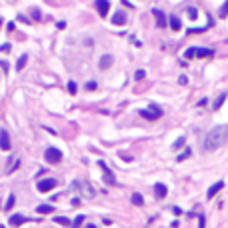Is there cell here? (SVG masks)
Instances as JSON below:
<instances>
[{
    "label": "cell",
    "mask_w": 228,
    "mask_h": 228,
    "mask_svg": "<svg viewBox=\"0 0 228 228\" xmlns=\"http://www.w3.org/2000/svg\"><path fill=\"white\" fill-rule=\"evenodd\" d=\"M168 24H170V28H172V30H180V20H178V16H170Z\"/></svg>",
    "instance_id": "obj_16"
},
{
    "label": "cell",
    "mask_w": 228,
    "mask_h": 228,
    "mask_svg": "<svg viewBox=\"0 0 228 228\" xmlns=\"http://www.w3.org/2000/svg\"><path fill=\"white\" fill-rule=\"evenodd\" d=\"M110 64H112V56H110V54H104V56L100 58V68H102V70H106Z\"/></svg>",
    "instance_id": "obj_14"
},
{
    "label": "cell",
    "mask_w": 228,
    "mask_h": 228,
    "mask_svg": "<svg viewBox=\"0 0 228 228\" xmlns=\"http://www.w3.org/2000/svg\"><path fill=\"white\" fill-rule=\"evenodd\" d=\"M188 156H190V150H184V152H182V154H180V156L176 158V160H178V162H182V160H186V158H188Z\"/></svg>",
    "instance_id": "obj_25"
},
{
    "label": "cell",
    "mask_w": 228,
    "mask_h": 228,
    "mask_svg": "<svg viewBox=\"0 0 228 228\" xmlns=\"http://www.w3.org/2000/svg\"><path fill=\"white\" fill-rule=\"evenodd\" d=\"M86 90H96V82H88V84H86Z\"/></svg>",
    "instance_id": "obj_31"
},
{
    "label": "cell",
    "mask_w": 228,
    "mask_h": 228,
    "mask_svg": "<svg viewBox=\"0 0 228 228\" xmlns=\"http://www.w3.org/2000/svg\"><path fill=\"white\" fill-rule=\"evenodd\" d=\"M222 188H224V182H222V180H218L216 184H212V186L208 188V192H206V198H208V200H212V198H214L216 194H218V192H220Z\"/></svg>",
    "instance_id": "obj_6"
},
{
    "label": "cell",
    "mask_w": 228,
    "mask_h": 228,
    "mask_svg": "<svg viewBox=\"0 0 228 228\" xmlns=\"http://www.w3.org/2000/svg\"><path fill=\"white\" fill-rule=\"evenodd\" d=\"M186 12H188V18H192V20L198 18V10H196V8H188Z\"/></svg>",
    "instance_id": "obj_23"
},
{
    "label": "cell",
    "mask_w": 228,
    "mask_h": 228,
    "mask_svg": "<svg viewBox=\"0 0 228 228\" xmlns=\"http://www.w3.org/2000/svg\"><path fill=\"white\" fill-rule=\"evenodd\" d=\"M10 226H20V224H24L26 222V218H24L22 214H14V216H10Z\"/></svg>",
    "instance_id": "obj_12"
},
{
    "label": "cell",
    "mask_w": 228,
    "mask_h": 228,
    "mask_svg": "<svg viewBox=\"0 0 228 228\" xmlns=\"http://www.w3.org/2000/svg\"><path fill=\"white\" fill-rule=\"evenodd\" d=\"M134 76H136V80H142L144 76H146V72H144V70H136V74H134Z\"/></svg>",
    "instance_id": "obj_28"
},
{
    "label": "cell",
    "mask_w": 228,
    "mask_h": 228,
    "mask_svg": "<svg viewBox=\"0 0 228 228\" xmlns=\"http://www.w3.org/2000/svg\"><path fill=\"white\" fill-rule=\"evenodd\" d=\"M184 142H186V140H184V136H180V138H178V140L174 142V148H180V146H184Z\"/></svg>",
    "instance_id": "obj_26"
},
{
    "label": "cell",
    "mask_w": 228,
    "mask_h": 228,
    "mask_svg": "<svg viewBox=\"0 0 228 228\" xmlns=\"http://www.w3.org/2000/svg\"><path fill=\"white\" fill-rule=\"evenodd\" d=\"M44 158H46V162H50V164H58V162L62 160V152L58 150V148H46V152H44Z\"/></svg>",
    "instance_id": "obj_3"
},
{
    "label": "cell",
    "mask_w": 228,
    "mask_h": 228,
    "mask_svg": "<svg viewBox=\"0 0 228 228\" xmlns=\"http://www.w3.org/2000/svg\"><path fill=\"white\" fill-rule=\"evenodd\" d=\"M154 194H156V198H164V196L168 194V188H166V184H162V182H158V184L154 186Z\"/></svg>",
    "instance_id": "obj_9"
},
{
    "label": "cell",
    "mask_w": 228,
    "mask_h": 228,
    "mask_svg": "<svg viewBox=\"0 0 228 228\" xmlns=\"http://www.w3.org/2000/svg\"><path fill=\"white\" fill-rule=\"evenodd\" d=\"M218 16H220V18H226V16H228V0L224 2L222 6H220V10H218Z\"/></svg>",
    "instance_id": "obj_19"
},
{
    "label": "cell",
    "mask_w": 228,
    "mask_h": 228,
    "mask_svg": "<svg viewBox=\"0 0 228 228\" xmlns=\"http://www.w3.org/2000/svg\"><path fill=\"white\" fill-rule=\"evenodd\" d=\"M0 148H2V150H10V136L4 128L0 130Z\"/></svg>",
    "instance_id": "obj_7"
},
{
    "label": "cell",
    "mask_w": 228,
    "mask_h": 228,
    "mask_svg": "<svg viewBox=\"0 0 228 228\" xmlns=\"http://www.w3.org/2000/svg\"><path fill=\"white\" fill-rule=\"evenodd\" d=\"M140 116L146 118V120H156V118L162 116V110L158 108V106H150V108H146V110H140Z\"/></svg>",
    "instance_id": "obj_4"
},
{
    "label": "cell",
    "mask_w": 228,
    "mask_h": 228,
    "mask_svg": "<svg viewBox=\"0 0 228 228\" xmlns=\"http://www.w3.org/2000/svg\"><path fill=\"white\" fill-rule=\"evenodd\" d=\"M112 24H116V26L126 24V14H124V12H116V14L112 16Z\"/></svg>",
    "instance_id": "obj_11"
},
{
    "label": "cell",
    "mask_w": 228,
    "mask_h": 228,
    "mask_svg": "<svg viewBox=\"0 0 228 228\" xmlns=\"http://www.w3.org/2000/svg\"><path fill=\"white\" fill-rule=\"evenodd\" d=\"M212 50L210 48H194V56H198V58H208V56H212Z\"/></svg>",
    "instance_id": "obj_10"
},
{
    "label": "cell",
    "mask_w": 228,
    "mask_h": 228,
    "mask_svg": "<svg viewBox=\"0 0 228 228\" xmlns=\"http://www.w3.org/2000/svg\"><path fill=\"white\" fill-rule=\"evenodd\" d=\"M36 210H38V214H52V212H54V206H50V204H40Z\"/></svg>",
    "instance_id": "obj_15"
},
{
    "label": "cell",
    "mask_w": 228,
    "mask_h": 228,
    "mask_svg": "<svg viewBox=\"0 0 228 228\" xmlns=\"http://www.w3.org/2000/svg\"><path fill=\"white\" fill-rule=\"evenodd\" d=\"M14 202H16L14 194H10V196H8V202H6V206H4V208H6V210H12V206H14Z\"/></svg>",
    "instance_id": "obj_22"
},
{
    "label": "cell",
    "mask_w": 228,
    "mask_h": 228,
    "mask_svg": "<svg viewBox=\"0 0 228 228\" xmlns=\"http://www.w3.org/2000/svg\"><path fill=\"white\" fill-rule=\"evenodd\" d=\"M198 224H200V228H204V226H206V218H204V214H200V216H198Z\"/></svg>",
    "instance_id": "obj_27"
},
{
    "label": "cell",
    "mask_w": 228,
    "mask_h": 228,
    "mask_svg": "<svg viewBox=\"0 0 228 228\" xmlns=\"http://www.w3.org/2000/svg\"><path fill=\"white\" fill-rule=\"evenodd\" d=\"M224 100H226V94H220V96H218V100H216V102H214V110H218L220 106L224 104Z\"/></svg>",
    "instance_id": "obj_21"
},
{
    "label": "cell",
    "mask_w": 228,
    "mask_h": 228,
    "mask_svg": "<svg viewBox=\"0 0 228 228\" xmlns=\"http://www.w3.org/2000/svg\"><path fill=\"white\" fill-rule=\"evenodd\" d=\"M98 166H100V168H102V170H104V174H106V182H110V184H114V182H116V180H114V176H112V172H110V170H108V166H106L104 162H98Z\"/></svg>",
    "instance_id": "obj_13"
},
{
    "label": "cell",
    "mask_w": 228,
    "mask_h": 228,
    "mask_svg": "<svg viewBox=\"0 0 228 228\" xmlns=\"http://www.w3.org/2000/svg\"><path fill=\"white\" fill-rule=\"evenodd\" d=\"M54 222H58V224H62V226H70V220L68 218H64V216H56V218H54Z\"/></svg>",
    "instance_id": "obj_20"
},
{
    "label": "cell",
    "mask_w": 228,
    "mask_h": 228,
    "mask_svg": "<svg viewBox=\"0 0 228 228\" xmlns=\"http://www.w3.org/2000/svg\"><path fill=\"white\" fill-rule=\"evenodd\" d=\"M226 138H228V126H224V124L222 126H214L204 138V150H208V152L218 150L226 142Z\"/></svg>",
    "instance_id": "obj_1"
},
{
    "label": "cell",
    "mask_w": 228,
    "mask_h": 228,
    "mask_svg": "<svg viewBox=\"0 0 228 228\" xmlns=\"http://www.w3.org/2000/svg\"><path fill=\"white\" fill-rule=\"evenodd\" d=\"M58 186V182L54 180V178H44V180H38V184H36V188H38V192H50V190H54Z\"/></svg>",
    "instance_id": "obj_2"
},
{
    "label": "cell",
    "mask_w": 228,
    "mask_h": 228,
    "mask_svg": "<svg viewBox=\"0 0 228 228\" xmlns=\"http://www.w3.org/2000/svg\"><path fill=\"white\" fill-rule=\"evenodd\" d=\"M68 92H70V94H76V84L74 82H68Z\"/></svg>",
    "instance_id": "obj_29"
},
{
    "label": "cell",
    "mask_w": 228,
    "mask_h": 228,
    "mask_svg": "<svg viewBox=\"0 0 228 228\" xmlns=\"http://www.w3.org/2000/svg\"><path fill=\"white\" fill-rule=\"evenodd\" d=\"M0 50H2V52H10V44H8V42H4L2 46H0Z\"/></svg>",
    "instance_id": "obj_30"
},
{
    "label": "cell",
    "mask_w": 228,
    "mask_h": 228,
    "mask_svg": "<svg viewBox=\"0 0 228 228\" xmlns=\"http://www.w3.org/2000/svg\"><path fill=\"white\" fill-rule=\"evenodd\" d=\"M26 62H28V56H26V54H22V56L18 58V62H16V70H22V68L26 66Z\"/></svg>",
    "instance_id": "obj_17"
},
{
    "label": "cell",
    "mask_w": 228,
    "mask_h": 228,
    "mask_svg": "<svg viewBox=\"0 0 228 228\" xmlns=\"http://www.w3.org/2000/svg\"><path fill=\"white\" fill-rule=\"evenodd\" d=\"M152 14H154V18H156L158 28H166V16H164L162 10H152Z\"/></svg>",
    "instance_id": "obj_8"
},
{
    "label": "cell",
    "mask_w": 228,
    "mask_h": 228,
    "mask_svg": "<svg viewBox=\"0 0 228 228\" xmlns=\"http://www.w3.org/2000/svg\"><path fill=\"white\" fill-rule=\"evenodd\" d=\"M132 204L134 206H142L144 204V198L138 194V192H134V194H132Z\"/></svg>",
    "instance_id": "obj_18"
},
{
    "label": "cell",
    "mask_w": 228,
    "mask_h": 228,
    "mask_svg": "<svg viewBox=\"0 0 228 228\" xmlns=\"http://www.w3.org/2000/svg\"><path fill=\"white\" fill-rule=\"evenodd\" d=\"M0 26H2V18H0Z\"/></svg>",
    "instance_id": "obj_33"
},
{
    "label": "cell",
    "mask_w": 228,
    "mask_h": 228,
    "mask_svg": "<svg viewBox=\"0 0 228 228\" xmlns=\"http://www.w3.org/2000/svg\"><path fill=\"white\" fill-rule=\"evenodd\" d=\"M96 10H98V14L104 18V16H108L110 12V2L108 0H96Z\"/></svg>",
    "instance_id": "obj_5"
},
{
    "label": "cell",
    "mask_w": 228,
    "mask_h": 228,
    "mask_svg": "<svg viewBox=\"0 0 228 228\" xmlns=\"http://www.w3.org/2000/svg\"><path fill=\"white\" fill-rule=\"evenodd\" d=\"M86 228H96V226H94V224H88V226H86Z\"/></svg>",
    "instance_id": "obj_32"
},
{
    "label": "cell",
    "mask_w": 228,
    "mask_h": 228,
    "mask_svg": "<svg viewBox=\"0 0 228 228\" xmlns=\"http://www.w3.org/2000/svg\"><path fill=\"white\" fill-rule=\"evenodd\" d=\"M82 222H84V216H82V214H80V216H76V218H74V222H72V226H74V228H78V226H80Z\"/></svg>",
    "instance_id": "obj_24"
}]
</instances>
